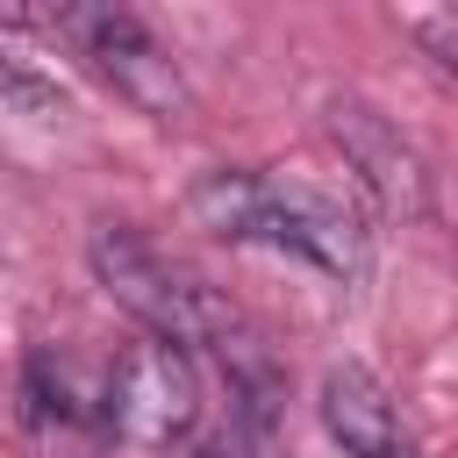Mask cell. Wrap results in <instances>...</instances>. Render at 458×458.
<instances>
[{
	"mask_svg": "<svg viewBox=\"0 0 458 458\" xmlns=\"http://www.w3.org/2000/svg\"><path fill=\"white\" fill-rule=\"evenodd\" d=\"M193 222L229 236V243H279V250H301L308 265H322L329 279L358 286L365 265H372V243L358 229V215L315 186H279L265 172H208L193 186Z\"/></svg>",
	"mask_w": 458,
	"mask_h": 458,
	"instance_id": "1",
	"label": "cell"
},
{
	"mask_svg": "<svg viewBox=\"0 0 458 458\" xmlns=\"http://www.w3.org/2000/svg\"><path fill=\"white\" fill-rule=\"evenodd\" d=\"M86 258H93V272H100V286L143 322V336H157V344H222L229 329H236V308L193 272V265H179L165 243H150L143 229H122V222H100L93 229V243H86Z\"/></svg>",
	"mask_w": 458,
	"mask_h": 458,
	"instance_id": "2",
	"label": "cell"
},
{
	"mask_svg": "<svg viewBox=\"0 0 458 458\" xmlns=\"http://www.w3.org/2000/svg\"><path fill=\"white\" fill-rule=\"evenodd\" d=\"M200 415V372L179 344L136 336L100 379V429L136 451H172Z\"/></svg>",
	"mask_w": 458,
	"mask_h": 458,
	"instance_id": "3",
	"label": "cell"
},
{
	"mask_svg": "<svg viewBox=\"0 0 458 458\" xmlns=\"http://www.w3.org/2000/svg\"><path fill=\"white\" fill-rule=\"evenodd\" d=\"M57 29L79 36V50L100 64V79H107L129 107H143L150 122H179V114L193 107L172 50H165L129 7H72V14H57Z\"/></svg>",
	"mask_w": 458,
	"mask_h": 458,
	"instance_id": "4",
	"label": "cell"
},
{
	"mask_svg": "<svg viewBox=\"0 0 458 458\" xmlns=\"http://www.w3.org/2000/svg\"><path fill=\"white\" fill-rule=\"evenodd\" d=\"M329 143L344 150V165L358 172V186H365L386 215H401V222H422V215H429V165H422V150H415L379 107H365V100H329Z\"/></svg>",
	"mask_w": 458,
	"mask_h": 458,
	"instance_id": "5",
	"label": "cell"
},
{
	"mask_svg": "<svg viewBox=\"0 0 458 458\" xmlns=\"http://www.w3.org/2000/svg\"><path fill=\"white\" fill-rule=\"evenodd\" d=\"M21 422H29L36 444L57 451V458H93V451L107 444V429H100V394H86V386L72 379V365H57V358H29V372H21Z\"/></svg>",
	"mask_w": 458,
	"mask_h": 458,
	"instance_id": "6",
	"label": "cell"
},
{
	"mask_svg": "<svg viewBox=\"0 0 458 458\" xmlns=\"http://www.w3.org/2000/svg\"><path fill=\"white\" fill-rule=\"evenodd\" d=\"M315 408H322V429H329L351 458H415V444H408L386 386H379L365 365H329Z\"/></svg>",
	"mask_w": 458,
	"mask_h": 458,
	"instance_id": "7",
	"label": "cell"
},
{
	"mask_svg": "<svg viewBox=\"0 0 458 458\" xmlns=\"http://www.w3.org/2000/svg\"><path fill=\"white\" fill-rule=\"evenodd\" d=\"M0 100H7V107H21L29 122H50V114H64V93H57L50 79H36L29 64H0Z\"/></svg>",
	"mask_w": 458,
	"mask_h": 458,
	"instance_id": "8",
	"label": "cell"
}]
</instances>
